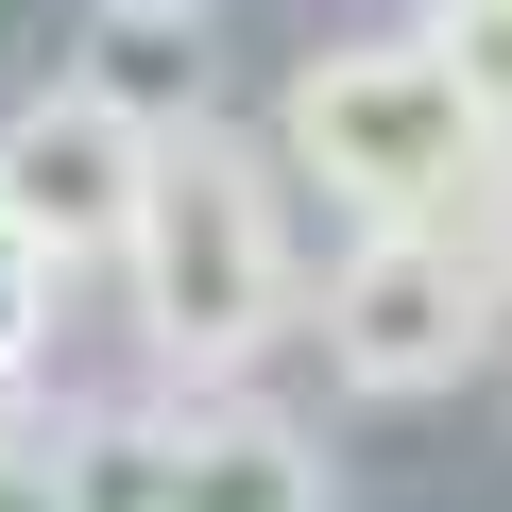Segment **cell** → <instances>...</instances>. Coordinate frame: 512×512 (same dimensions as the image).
Segmentation results:
<instances>
[{
    "label": "cell",
    "instance_id": "cell-8",
    "mask_svg": "<svg viewBox=\"0 0 512 512\" xmlns=\"http://www.w3.org/2000/svg\"><path fill=\"white\" fill-rule=\"evenodd\" d=\"M427 69H444L478 120H512V0H427Z\"/></svg>",
    "mask_w": 512,
    "mask_h": 512
},
{
    "label": "cell",
    "instance_id": "cell-6",
    "mask_svg": "<svg viewBox=\"0 0 512 512\" xmlns=\"http://www.w3.org/2000/svg\"><path fill=\"white\" fill-rule=\"evenodd\" d=\"M86 86H103L137 137L188 120V103H205V18H120V0H103V69H86Z\"/></svg>",
    "mask_w": 512,
    "mask_h": 512
},
{
    "label": "cell",
    "instance_id": "cell-11",
    "mask_svg": "<svg viewBox=\"0 0 512 512\" xmlns=\"http://www.w3.org/2000/svg\"><path fill=\"white\" fill-rule=\"evenodd\" d=\"M0 512H69V495H52V427H35L18 393H0Z\"/></svg>",
    "mask_w": 512,
    "mask_h": 512
},
{
    "label": "cell",
    "instance_id": "cell-10",
    "mask_svg": "<svg viewBox=\"0 0 512 512\" xmlns=\"http://www.w3.org/2000/svg\"><path fill=\"white\" fill-rule=\"evenodd\" d=\"M461 239L495 256V291H512V120L478 137V188H461Z\"/></svg>",
    "mask_w": 512,
    "mask_h": 512
},
{
    "label": "cell",
    "instance_id": "cell-4",
    "mask_svg": "<svg viewBox=\"0 0 512 512\" xmlns=\"http://www.w3.org/2000/svg\"><path fill=\"white\" fill-rule=\"evenodd\" d=\"M137 154H154V137H137L103 86H35L18 120H0V222H18V239H52L69 274H86V256H120Z\"/></svg>",
    "mask_w": 512,
    "mask_h": 512
},
{
    "label": "cell",
    "instance_id": "cell-9",
    "mask_svg": "<svg viewBox=\"0 0 512 512\" xmlns=\"http://www.w3.org/2000/svg\"><path fill=\"white\" fill-rule=\"evenodd\" d=\"M52 291H69V256L0 222V393H35V359H52Z\"/></svg>",
    "mask_w": 512,
    "mask_h": 512
},
{
    "label": "cell",
    "instance_id": "cell-1",
    "mask_svg": "<svg viewBox=\"0 0 512 512\" xmlns=\"http://www.w3.org/2000/svg\"><path fill=\"white\" fill-rule=\"evenodd\" d=\"M120 308H137V342L205 393V376H256L291 325H308V239H291V171L256 154V137H222L205 103L188 120H154V154H137V205H120Z\"/></svg>",
    "mask_w": 512,
    "mask_h": 512
},
{
    "label": "cell",
    "instance_id": "cell-7",
    "mask_svg": "<svg viewBox=\"0 0 512 512\" xmlns=\"http://www.w3.org/2000/svg\"><path fill=\"white\" fill-rule=\"evenodd\" d=\"M52 495L69 512H154V410H52Z\"/></svg>",
    "mask_w": 512,
    "mask_h": 512
},
{
    "label": "cell",
    "instance_id": "cell-2",
    "mask_svg": "<svg viewBox=\"0 0 512 512\" xmlns=\"http://www.w3.org/2000/svg\"><path fill=\"white\" fill-rule=\"evenodd\" d=\"M274 137H291V188H325L342 222H461L495 120L427 69V35H342V52L291 69Z\"/></svg>",
    "mask_w": 512,
    "mask_h": 512
},
{
    "label": "cell",
    "instance_id": "cell-3",
    "mask_svg": "<svg viewBox=\"0 0 512 512\" xmlns=\"http://www.w3.org/2000/svg\"><path fill=\"white\" fill-rule=\"evenodd\" d=\"M308 325H325V376L342 393L410 410V393H461L495 359L512 291H495V256L461 222H342V256L308 274Z\"/></svg>",
    "mask_w": 512,
    "mask_h": 512
},
{
    "label": "cell",
    "instance_id": "cell-12",
    "mask_svg": "<svg viewBox=\"0 0 512 512\" xmlns=\"http://www.w3.org/2000/svg\"><path fill=\"white\" fill-rule=\"evenodd\" d=\"M120 18H205V0H120Z\"/></svg>",
    "mask_w": 512,
    "mask_h": 512
},
{
    "label": "cell",
    "instance_id": "cell-5",
    "mask_svg": "<svg viewBox=\"0 0 512 512\" xmlns=\"http://www.w3.org/2000/svg\"><path fill=\"white\" fill-rule=\"evenodd\" d=\"M154 512H325V444L239 376H205L188 410H154Z\"/></svg>",
    "mask_w": 512,
    "mask_h": 512
}]
</instances>
